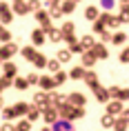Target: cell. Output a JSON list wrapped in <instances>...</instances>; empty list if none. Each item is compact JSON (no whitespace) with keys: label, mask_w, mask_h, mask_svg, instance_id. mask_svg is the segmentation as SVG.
Here are the masks:
<instances>
[{"label":"cell","mask_w":129,"mask_h":131,"mask_svg":"<svg viewBox=\"0 0 129 131\" xmlns=\"http://www.w3.org/2000/svg\"><path fill=\"white\" fill-rule=\"evenodd\" d=\"M40 113H42V118H45V122H47V124H54L56 120L60 118V116H58V107H54V104H47Z\"/></svg>","instance_id":"obj_1"},{"label":"cell","mask_w":129,"mask_h":131,"mask_svg":"<svg viewBox=\"0 0 129 131\" xmlns=\"http://www.w3.org/2000/svg\"><path fill=\"white\" fill-rule=\"evenodd\" d=\"M60 31H62V40H67V45H71V42H76V25L74 22H65L60 27Z\"/></svg>","instance_id":"obj_2"},{"label":"cell","mask_w":129,"mask_h":131,"mask_svg":"<svg viewBox=\"0 0 129 131\" xmlns=\"http://www.w3.org/2000/svg\"><path fill=\"white\" fill-rule=\"evenodd\" d=\"M16 53H18V45H14V42L9 40V42H5V47L0 49V60H9Z\"/></svg>","instance_id":"obj_3"},{"label":"cell","mask_w":129,"mask_h":131,"mask_svg":"<svg viewBox=\"0 0 129 131\" xmlns=\"http://www.w3.org/2000/svg\"><path fill=\"white\" fill-rule=\"evenodd\" d=\"M58 116L65 118V120H74V104H71V102L58 104Z\"/></svg>","instance_id":"obj_4"},{"label":"cell","mask_w":129,"mask_h":131,"mask_svg":"<svg viewBox=\"0 0 129 131\" xmlns=\"http://www.w3.org/2000/svg\"><path fill=\"white\" fill-rule=\"evenodd\" d=\"M122 109H125V104H122V100H118V98H114L111 102H107V113H111V116H120Z\"/></svg>","instance_id":"obj_5"},{"label":"cell","mask_w":129,"mask_h":131,"mask_svg":"<svg viewBox=\"0 0 129 131\" xmlns=\"http://www.w3.org/2000/svg\"><path fill=\"white\" fill-rule=\"evenodd\" d=\"M82 80H85V84H87V87H89L91 91L100 87V82H98V76H96L94 71H85V76H82Z\"/></svg>","instance_id":"obj_6"},{"label":"cell","mask_w":129,"mask_h":131,"mask_svg":"<svg viewBox=\"0 0 129 131\" xmlns=\"http://www.w3.org/2000/svg\"><path fill=\"white\" fill-rule=\"evenodd\" d=\"M67 102H71L74 107H85L87 98H85V93H80V91H74V93H69V96H67Z\"/></svg>","instance_id":"obj_7"},{"label":"cell","mask_w":129,"mask_h":131,"mask_svg":"<svg viewBox=\"0 0 129 131\" xmlns=\"http://www.w3.org/2000/svg\"><path fill=\"white\" fill-rule=\"evenodd\" d=\"M34 102H36V107H38L40 111L45 109L47 104H51V102H49V93H47V91H38V93L34 96Z\"/></svg>","instance_id":"obj_8"},{"label":"cell","mask_w":129,"mask_h":131,"mask_svg":"<svg viewBox=\"0 0 129 131\" xmlns=\"http://www.w3.org/2000/svg\"><path fill=\"white\" fill-rule=\"evenodd\" d=\"M11 20H14V14H11V9H9V5H5V2H0V22H2V25H9Z\"/></svg>","instance_id":"obj_9"},{"label":"cell","mask_w":129,"mask_h":131,"mask_svg":"<svg viewBox=\"0 0 129 131\" xmlns=\"http://www.w3.org/2000/svg\"><path fill=\"white\" fill-rule=\"evenodd\" d=\"M51 131H76L74 129V124L69 122V120H65V118H58V120H56L54 124H51Z\"/></svg>","instance_id":"obj_10"},{"label":"cell","mask_w":129,"mask_h":131,"mask_svg":"<svg viewBox=\"0 0 129 131\" xmlns=\"http://www.w3.org/2000/svg\"><path fill=\"white\" fill-rule=\"evenodd\" d=\"M91 51L96 53V58H98V60H105V58H109V49L105 47V42H96L94 47H91Z\"/></svg>","instance_id":"obj_11"},{"label":"cell","mask_w":129,"mask_h":131,"mask_svg":"<svg viewBox=\"0 0 129 131\" xmlns=\"http://www.w3.org/2000/svg\"><path fill=\"white\" fill-rule=\"evenodd\" d=\"M38 84L42 87V91H54L58 84H56V80L51 76H40V80H38Z\"/></svg>","instance_id":"obj_12"},{"label":"cell","mask_w":129,"mask_h":131,"mask_svg":"<svg viewBox=\"0 0 129 131\" xmlns=\"http://www.w3.org/2000/svg\"><path fill=\"white\" fill-rule=\"evenodd\" d=\"M96 53L91 51V49H87V51H82V67H94L96 64Z\"/></svg>","instance_id":"obj_13"},{"label":"cell","mask_w":129,"mask_h":131,"mask_svg":"<svg viewBox=\"0 0 129 131\" xmlns=\"http://www.w3.org/2000/svg\"><path fill=\"white\" fill-rule=\"evenodd\" d=\"M74 9H76V0H62V2H60V11H62V16L74 14Z\"/></svg>","instance_id":"obj_14"},{"label":"cell","mask_w":129,"mask_h":131,"mask_svg":"<svg viewBox=\"0 0 129 131\" xmlns=\"http://www.w3.org/2000/svg\"><path fill=\"white\" fill-rule=\"evenodd\" d=\"M14 14H18V16H25V14H29L27 2H25V0H14Z\"/></svg>","instance_id":"obj_15"},{"label":"cell","mask_w":129,"mask_h":131,"mask_svg":"<svg viewBox=\"0 0 129 131\" xmlns=\"http://www.w3.org/2000/svg\"><path fill=\"white\" fill-rule=\"evenodd\" d=\"M94 93H96V100H98V102H102V104L109 102V91H107V89L98 87V89H94Z\"/></svg>","instance_id":"obj_16"},{"label":"cell","mask_w":129,"mask_h":131,"mask_svg":"<svg viewBox=\"0 0 129 131\" xmlns=\"http://www.w3.org/2000/svg\"><path fill=\"white\" fill-rule=\"evenodd\" d=\"M49 102L54 104V107H58V104L67 102V96H62V93H49Z\"/></svg>","instance_id":"obj_17"},{"label":"cell","mask_w":129,"mask_h":131,"mask_svg":"<svg viewBox=\"0 0 129 131\" xmlns=\"http://www.w3.org/2000/svg\"><path fill=\"white\" fill-rule=\"evenodd\" d=\"M16 73H18V67H16L14 62H5V76L7 78H16Z\"/></svg>","instance_id":"obj_18"},{"label":"cell","mask_w":129,"mask_h":131,"mask_svg":"<svg viewBox=\"0 0 129 131\" xmlns=\"http://www.w3.org/2000/svg\"><path fill=\"white\" fill-rule=\"evenodd\" d=\"M31 42H34V45H42V42H45V31H42V29L31 31Z\"/></svg>","instance_id":"obj_19"},{"label":"cell","mask_w":129,"mask_h":131,"mask_svg":"<svg viewBox=\"0 0 129 131\" xmlns=\"http://www.w3.org/2000/svg\"><path fill=\"white\" fill-rule=\"evenodd\" d=\"M114 122H116V116H111V113H105V116L100 118V124L105 127V129H111Z\"/></svg>","instance_id":"obj_20"},{"label":"cell","mask_w":129,"mask_h":131,"mask_svg":"<svg viewBox=\"0 0 129 131\" xmlns=\"http://www.w3.org/2000/svg\"><path fill=\"white\" fill-rule=\"evenodd\" d=\"M98 16H100V11H98L96 7H87L85 9V18H87V20L94 22V20H98Z\"/></svg>","instance_id":"obj_21"},{"label":"cell","mask_w":129,"mask_h":131,"mask_svg":"<svg viewBox=\"0 0 129 131\" xmlns=\"http://www.w3.org/2000/svg\"><path fill=\"white\" fill-rule=\"evenodd\" d=\"M82 76H85V67H74V69L69 71L71 80H82Z\"/></svg>","instance_id":"obj_22"},{"label":"cell","mask_w":129,"mask_h":131,"mask_svg":"<svg viewBox=\"0 0 129 131\" xmlns=\"http://www.w3.org/2000/svg\"><path fill=\"white\" fill-rule=\"evenodd\" d=\"M20 53H22V58H25V60L31 62V60L36 58V49H34V47H22V49H20Z\"/></svg>","instance_id":"obj_23"},{"label":"cell","mask_w":129,"mask_h":131,"mask_svg":"<svg viewBox=\"0 0 129 131\" xmlns=\"http://www.w3.org/2000/svg\"><path fill=\"white\" fill-rule=\"evenodd\" d=\"M31 62H34L36 69H42V67H47V58H45L42 53H36V58H34Z\"/></svg>","instance_id":"obj_24"},{"label":"cell","mask_w":129,"mask_h":131,"mask_svg":"<svg viewBox=\"0 0 129 131\" xmlns=\"http://www.w3.org/2000/svg\"><path fill=\"white\" fill-rule=\"evenodd\" d=\"M38 118H40V109H38V107H29V111H27V120H29V122H36Z\"/></svg>","instance_id":"obj_25"},{"label":"cell","mask_w":129,"mask_h":131,"mask_svg":"<svg viewBox=\"0 0 129 131\" xmlns=\"http://www.w3.org/2000/svg\"><path fill=\"white\" fill-rule=\"evenodd\" d=\"M34 16H36V20L40 22V25H45L47 20H51V18H49V11H45V9H38Z\"/></svg>","instance_id":"obj_26"},{"label":"cell","mask_w":129,"mask_h":131,"mask_svg":"<svg viewBox=\"0 0 129 131\" xmlns=\"http://www.w3.org/2000/svg\"><path fill=\"white\" fill-rule=\"evenodd\" d=\"M111 42H114V45H122V42H127V34H125V31H116V34L111 36Z\"/></svg>","instance_id":"obj_27"},{"label":"cell","mask_w":129,"mask_h":131,"mask_svg":"<svg viewBox=\"0 0 129 131\" xmlns=\"http://www.w3.org/2000/svg\"><path fill=\"white\" fill-rule=\"evenodd\" d=\"M127 127H129V122H127V120H125L122 116L114 122V131H127Z\"/></svg>","instance_id":"obj_28"},{"label":"cell","mask_w":129,"mask_h":131,"mask_svg":"<svg viewBox=\"0 0 129 131\" xmlns=\"http://www.w3.org/2000/svg\"><path fill=\"white\" fill-rule=\"evenodd\" d=\"M14 111H16V116H27L29 104H27V102H18V104L14 107Z\"/></svg>","instance_id":"obj_29"},{"label":"cell","mask_w":129,"mask_h":131,"mask_svg":"<svg viewBox=\"0 0 129 131\" xmlns=\"http://www.w3.org/2000/svg\"><path fill=\"white\" fill-rule=\"evenodd\" d=\"M80 45H82V49H91V47L96 45V40L87 34V36H82V38H80Z\"/></svg>","instance_id":"obj_30"},{"label":"cell","mask_w":129,"mask_h":131,"mask_svg":"<svg viewBox=\"0 0 129 131\" xmlns=\"http://www.w3.org/2000/svg\"><path fill=\"white\" fill-rule=\"evenodd\" d=\"M14 87H16V89H20V91H25L29 87L27 78H14Z\"/></svg>","instance_id":"obj_31"},{"label":"cell","mask_w":129,"mask_h":131,"mask_svg":"<svg viewBox=\"0 0 129 131\" xmlns=\"http://www.w3.org/2000/svg\"><path fill=\"white\" fill-rule=\"evenodd\" d=\"M47 36H49V40H51V42H60L62 40V31H60V29H51Z\"/></svg>","instance_id":"obj_32"},{"label":"cell","mask_w":129,"mask_h":131,"mask_svg":"<svg viewBox=\"0 0 129 131\" xmlns=\"http://www.w3.org/2000/svg\"><path fill=\"white\" fill-rule=\"evenodd\" d=\"M58 60H60V64L62 62H69L71 60V51H69V49H60V51H58Z\"/></svg>","instance_id":"obj_33"},{"label":"cell","mask_w":129,"mask_h":131,"mask_svg":"<svg viewBox=\"0 0 129 131\" xmlns=\"http://www.w3.org/2000/svg\"><path fill=\"white\" fill-rule=\"evenodd\" d=\"M27 9H29V14H36L40 9V0H27Z\"/></svg>","instance_id":"obj_34"},{"label":"cell","mask_w":129,"mask_h":131,"mask_svg":"<svg viewBox=\"0 0 129 131\" xmlns=\"http://www.w3.org/2000/svg\"><path fill=\"white\" fill-rule=\"evenodd\" d=\"M47 69L51 71V73H56V71L60 69V60L56 58V60H47Z\"/></svg>","instance_id":"obj_35"},{"label":"cell","mask_w":129,"mask_h":131,"mask_svg":"<svg viewBox=\"0 0 129 131\" xmlns=\"http://www.w3.org/2000/svg\"><path fill=\"white\" fill-rule=\"evenodd\" d=\"M67 73H65V71H60V69H58V71H56V73H54V80H56V84H62V82H65V80H67Z\"/></svg>","instance_id":"obj_36"},{"label":"cell","mask_w":129,"mask_h":131,"mask_svg":"<svg viewBox=\"0 0 129 131\" xmlns=\"http://www.w3.org/2000/svg\"><path fill=\"white\" fill-rule=\"evenodd\" d=\"M29 129H31V122H29V120H18L16 131H29Z\"/></svg>","instance_id":"obj_37"},{"label":"cell","mask_w":129,"mask_h":131,"mask_svg":"<svg viewBox=\"0 0 129 131\" xmlns=\"http://www.w3.org/2000/svg\"><path fill=\"white\" fill-rule=\"evenodd\" d=\"M49 18H54V20L62 18V11H60V7H49Z\"/></svg>","instance_id":"obj_38"},{"label":"cell","mask_w":129,"mask_h":131,"mask_svg":"<svg viewBox=\"0 0 129 131\" xmlns=\"http://www.w3.org/2000/svg\"><path fill=\"white\" fill-rule=\"evenodd\" d=\"M69 51H71V53H82V51H87V49H82L80 42H71V45H69Z\"/></svg>","instance_id":"obj_39"},{"label":"cell","mask_w":129,"mask_h":131,"mask_svg":"<svg viewBox=\"0 0 129 131\" xmlns=\"http://www.w3.org/2000/svg\"><path fill=\"white\" fill-rule=\"evenodd\" d=\"M0 40H2V42H9V40H11V34L5 29V25H0Z\"/></svg>","instance_id":"obj_40"},{"label":"cell","mask_w":129,"mask_h":131,"mask_svg":"<svg viewBox=\"0 0 129 131\" xmlns=\"http://www.w3.org/2000/svg\"><path fill=\"white\" fill-rule=\"evenodd\" d=\"M120 25H122V22H120V18H118V16H111V18H109V22H107V27H111V29H118Z\"/></svg>","instance_id":"obj_41"},{"label":"cell","mask_w":129,"mask_h":131,"mask_svg":"<svg viewBox=\"0 0 129 131\" xmlns=\"http://www.w3.org/2000/svg\"><path fill=\"white\" fill-rule=\"evenodd\" d=\"M85 118V107H74V120Z\"/></svg>","instance_id":"obj_42"},{"label":"cell","mask_w":129,"mask_h":131,"mask_svg":"<svg viewBox=\"0 0 129 131\" xmlns=\"http://www.w3.org/2000/svg\"><path fill=\"white\" fill-rule=\"evenodd\" d=\"M114 5H116V0H100V7L107 9V11H111V9H114Z\"/></svg>","instance_id":"obj_43"},{"label":"cell","mask_w":129,"mask_h":131,"mask_svg":"<svg viewBox=\"0 0 129 131\" xmlns=\"http://www.w3.org/2000/svg\"><path fill=\"white\" fill-rule=\"evenodd\" d=\"M118 58H120V62H129V47H125V49H122Z\"/></svg>","instance_id":"obj_44"},{"label":"cell","mask_w":129,"mask_h":131,"mask_svg":"<svg viewBox=\"0 0 129 131\" xmlns=\"http://www.w3.org/2000/svg\"><path fill=\"white\" fill-rule=\"evenodd\" d=\"M105 29H107V25H102L100 20H94V31H98V34H100V31H105Z\"/></svg>","instance_id":"obj_45"},{"label":"cell","mask_w":129,"mask_h":131,"mask_svg":"<svg viewBox=\"0 0 129 131\" xmlns=\"http://www.w3.org/2000/svg\"><path fill=\"white\" fill-rule=\"evenodd\" d=\"M38 80H40L38 73H29V76H27V82H29V84H38Z\"/></svg>","instance_id":"obj_46"},{"label":"cell","mask_w":129,"mask_h":131,"mask_svg":"<svg viewBox=\"0 0 129 131\" xmlns=\"http://www.w3.org/2000/svg\"><path fill=\"white\" fill-rule=\"evenodd\" d=\"M118 100H122V102L129 100V89H120V91H118Z\"/></svg>","instance_id":"obj_47"},{"label":"cell","mask_w":129,"mask_h":131,"mask_svg":"<svg viewBox=\"0 0 129 131\" xmlns=\"http://www.w3.org/2000/svg\"><path fill=\"white\" fill-rule=\"evenodd\" d=\"M9 84H11V78H7V76H5V78H0V91H2V89H7Z\"/></svg>","instance_id":"obj_48"},{"label":"cell","mask_w":129,"mask_h":131,"mask_svg":"<svg viewBox=\"0 0 129 131\" xmlns=\"http://www.w3.org/2000/svg\"><path fill=\"white\" fill-rule=\"evenodd\" d=\"M109 98H118V91H120V87H109Z\"/></svg>","instance_id":"obj_49"},{"label":"cell","mask_w":129,"mask_h":131,"mask_svg":"<svg viewBox=\"0 0 129 131\" xmlns=\"http://www.w3.org/2000/svg\"><path fill=\"white\" fill-rule=\"evenodd\" d=\"M100 40H102V42H109V40H111V34H109L107 29H105V31H100Z\"/></svg>","instance_id":"obj_50"},{"label":"cell","mask_w":129,"mask_h":131,"mask_svg":"<svg viewBox=\"0 0 129 131\" xmlns=\"http://www.w3.org/2000/svg\"><path fill=\"white\" fill-rule=\"evenodd\" d=\"M5 118H7V120H14V118H16V111H14V107H11V109H5Z\"/></svg>","instance_id":"obj_51"},{"label":"cell","mask_w":129,"mask_h":131,"mask_svg":"<svg viewBox=\"0 0 129 131\" xmlns=\"http://www.w3.org/2000/svg\"><path fill=\"white\" fill-rule=\"evenodd\" d=\"M109 18H111V14H100V16H98V20H100L102 25H107V22H109Z\"/></svg>","instance_id":"obj_52"},{"label":"cell","mask_w":129,"mask_h":131,"mask_svg":"<svg viewBox=\"0 0 129 131\" xmlns=\"http://www.w3.org/2000/svg\"><path fill=\"white\" fill-rule=\"evenodd\" d=\"M118 18H120V22H129V14H127V11H120Z\"/></svg>","instance_id":"obj_53"},{"label":"cell","mask_w":129,"mask_h":131,"mask_svg":"<svg viewBox=\"0 0 129 131\" xmlns=\"http://www.w3.org/2000/svg\"><path fill=\"white\" fill-rule=\"evenodd\" d=\"M60 2H62V0H47L49 7H60Z\"/></svg>","instance_id":"obj_54"},{"label":"cell","mask_w":129,"mask_h":131,"mask_svg":"<svg viewBox=\"0 0 129 131\" xmlns=\"http://www.w3.org/2000/svg\"><path fill=\"white\" fill-rule=\"evenodd\" d=\"M0 131H16V127H14V124H5Z\"/></svg>","instance_id":"obj_55"},{"label":"cell","mask_w":129,"mask_h":131,"mask_svg":"<svg viewBox=\"0 0 129 131\" xmlns=\"http://www.w3.org/2000/svg\"><path fill=\"white\" fill-rule=\"evenodd\" d=\"M120 116H122V118H125V120L129 122V109H122V113H120Z\"/></svg>","instance_id":"obj_56"},{"label":"cell","mask_w":129,"mask_h":131,"mask_svg":"<svg viewBox=\"0 0 129 131\" xmlns=\"http://www.w3.org/2000/svg\"><path fill=\"white\" fill-rule=\"evenodd\" d=\"M120 11H127V14H129V2H125V5H122V9H120Z\"/></svg>","instance_id":"obj_57"},{"label":"cell","mask_w":129,"mask_h":131,"mask_svg":"<svg viewBox=\"0 0 129 131\" xmlns=\"http://www.w3.org/2000/svg\"><path fill=\"white\" fill-rule=\"evenodd\" d=\"M2 107H5V100H2V98H0V109H2Z\"/></svg>","instance_id":"obj_58"},{"label":"cell","mask_w":129,"mask_h":131,"mask_svg":"<svg viewBox=\"0 0 129 131\" xmlns=\"http://www.w3.org/2000/svg\"><path fill=\"white\" fill-rule=\"evenodd\" d=\"M42 131H51V127H45V129H42Z\"/></svg>","instance_id":"obj_59"},{"label":"cell","mask_w":129,"mask_h":131,"mask_svg":"<svg viewBox=\"0 0 129 131\" xmlns=\"http://www.w3.org/2000/svg\"><path fill=\"white\" fill-rule=\"evenodd\" d=\"M120 2H122V5H125V2H129V0H120Z\"/></svg>","instance_id":"obj_60"},{"label":"cell","mask_w":129,"mask_h":131,"mask_svg":"<svg viewBox=\"0 0 129 131\" xmlns=\"http://www.w3.org/2000/svg\"><path fill=\"white\" fill-rule=\"evenodd\" d=\"M76 2H80V0H76Z\"/></svg>","instance_id":"obj_61"},{"label":"cell","mask_w":129,"mask_h":131,"mask_svg":"<svg viewBox=\"0 0 129 131\" xmlns=\"http://www.w3.org/2000/svg\"><path fill=\"white\" fill-rule=\"evenodd\" d=\"M0 62H2V60H0Z\"/></svg>","instance_id":"obj_62"}]
</instances>
